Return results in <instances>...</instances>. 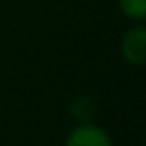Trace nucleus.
Returning <instances> with one entry per match:
<instances>
[{"instance_id": "f257e3e1", "label": "nucleus", "mask_w": 146, "mask_h": 146, "mask_svg": "<svg viewBox=\"0 0 146 146\" xmlns=\"http://www.w3.org/2000/svg\"><path fill=\"white\" fill-rule=\"evenodd\" d=\"M64 146H114L110 134L92 122H80L68 134Z\"/></svg>"}, {"instance_id": "f03ea898", "label": "nucleus", "mask_w": 146, "mask_h": 146, "mask_svg": "<svg viewBox=\"0 0 146 146\" xmlns=\"http://www.w3.org/2000/svg\"><path fill=\"white\" fill-rule=\"evenodd\" d=\"M122 58L128 64L140 66L146 60V28L142 24H136L132 28H128L122 36Z\"/></svg>"}, {"instance_id": "7ed1b4c3", "label": "nucleus", "mask_w": 146, "mask_h": 146, "mask_svg": "<svg viewBox=\"0 0 146 146\" xmlns=\"http://www.w3.org/2000/svg\"><path fill=\"white\" fill-rule=\"evenodd\" d=\"M70 112H72V116H74L76 120L88 122V120L94 116V112H96L94 100L88 98V96H78V98L70 104Z\"/></svg>"}, {"instance_id": "20e7f679", "label": "nucleus", "mask_w": 146, "mask_h": 146, "mask_svg": "<svg viewBox=\"0 0 146 146\" xmlns=\"http://www.w3.org/2000/svg\"><path fill=\"white\" fill-rule=\"evenodd\" d=\"M122 14L130 20L142 22L146 18V0H118Z\"/></svg>"}]
</instances>
